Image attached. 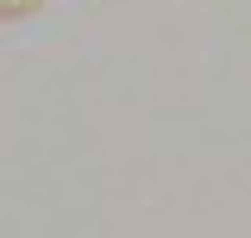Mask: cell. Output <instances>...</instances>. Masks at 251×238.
Instances as JSON below:
<instances>
[{
    "mask_svg": "<svg viewBox=\"0 0 251 238\" xmlns=\"http://www.w3.org/2000/svg\"><path fill=\"white\" fill-rule=\"evenodd\" d=\"M44 0H0V19H25V13H38Z\"/></svg>",
    "mask_w": 251,
    "mask_h": 238,
    "instance_id": "1",
    "label": "cell"
}]
</instances>
